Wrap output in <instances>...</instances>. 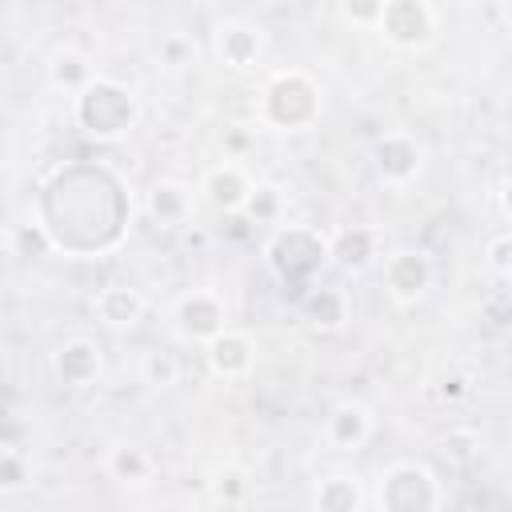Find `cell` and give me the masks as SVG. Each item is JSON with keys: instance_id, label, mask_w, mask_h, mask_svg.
<instances>
[{"instance_id": "obj_1", "label": "cell", "mask_w": 512, "mask_h": 512, "mask_svg": "<svg viewBox=\"0 0 512 512\" xmlns=\"http://www.w3.org/2000/svg\"><path fill=\"white\" fill-rule=\"evenodd\" d=\"M76 124L96 136V140H116L136 124V96L112 80V76H92L76 96H72Z\"/></svg>"}, {"instance_id": "obj_2", "label": "cell", "mask_w": 512, "mask_h": 512, "mask_svg": "<svg viewBox=\"0 0 512 512\" xmlns=\"http://www.w3.org/2000/svg\"><path fill=\"white\" fill-rule=\"evenodd\" d=\"M320 116V88L312 84L308 72L284 68L268 80L264 100H260V120L276 132H300Z\"/></svg>"}, {"instance_id": "obj_3", "label": "cell", "mask_w": 512, "mask_h": 512, "mask_svg": "<svg viewBox=\"0 0 512 512\" xmlns=\"http://www.w3.org/2000/svg\"><path fill=\"white\" fill-rule=\"evenodd\" d=\"M380 512H436L440 484L424 464H392L380 480Z\"/></svg>"}, {"instance_id": "obj_4", "label": "cell", "mask_w": 512, "mask_h": 512, "mask_svg": "<svg viewBox=\"0 0 512 512\" xmlns=\"http://www.w3.org/2000/svg\"><path fill=\"white\" fill-rule=\"evenodd\" d=\"M372 28L396 48H424L440 28V12L428 0H384Z\"/></svg>"}, {"instance_id": "obj_5", "label": "cell", "mask_w": 512, "mask_h": 512, "mask_svg": "<svg viewBox=\"0 0 512 512\" xmlns=\"http://www.w3.org/2000/svg\"><path fill=\"white\" fill-rule=\"evenodd\" d=\"M176 324H180V332L188 340H204L208 344L212 336H220L228 328V308H224V300L216 292L192 288V292H184L176 300Z\"/></svg>"}, {"instance_id": "obj_6", "label": "cell", "mask_w": 512, "mask_h": 512, "mask_svg": "<svg viewBox=\"0 0 512 512\" xmlns=\"http://www.w3.org/2000/svg\"><path fill=\"white\" fill-rule=\"evenodd\" d=\"M212 44H216V60L224 68H236V72L256 68L260 56H264V32L256 24H248V20H224V24H216Z\"/></svg>"}, {"instance_id": "obj_7", "label": "cell", "mask_w": 512, "mask_h": 512, "mask_svg": "<svg viewBox=\"0 0 512 512\" xmlns=\"http://www.w3.org/2000/svg\"><path fill=\"white\" fill-rule=\"evenodd\" d=\"M372 160H376V172L384 184H408L416 172H420V160H424V148L408 136V132H384L376 144H372Z\"/></svg>"}, {"instance_id": "obj_8", "label": "cell", "mask_w": 512, "mask_h": 512, "mask_svg": "<svg viewBox=\"0 0 512 512\" xmlns=\"http://www.w3.org/2000/svg\"><path fill=\"white\" fill-rule=\"evenodd\" d=\"M428 284H432V264H428L424 252L400 248V252H392V256L384 260V288H388L392 300L408 304V300L424 296Z\"/></svg>"}, {"instance_id": "obj_9", "label": "cell", "mask_w": 512, "mask_h": 512, "mask_svg": "<svg viewBox=\"0 0 512 512\" xmlns=\"http://www.w3.org/2000/svg\"><path fill=\"white\" fill-rule=\"evenodd\" d=\"M200 192H204V200L216 212H228L232 216V212H244V204L252 196V180L244 176V168L236 160H224V164H216V168L204 172Z\"/></svg>"}, {"instance_id": "obj_10", "label": "cell", "mask_w": 512, "mask_h": 512, "mask_svg": "<svg viewBox=\"0 0 512 512\" xmlns=\"http://www.w3.org/2000/svg\"><path fill=\"white\" fill-rule=\"evenodd\" d=\"M204 352H208V368L220 376V380H240V376H248L252 372V340L244 336V332H232V328H224L220 336H212L208 344H204Z\"/></svg>"}, {"instance_id": "obj_11", "label": "cell", "mask_w": 512, "mask_h": 512, "mask_svg": "<svg viewBox=\"0 0 512 512\" xmlns=\"http://www.w3.org/2000/svg\"><path fill=\"white\" fill-rule=\"evenodd\" d=\"M324 436H328L332 448L356 452V448L372 436V412H368L360 400H340V404L328 412V420H324Z\"/></svg>"}, {"instance_id": "obj_12", "label": "cell", "mask_w": 512, "mask_h": 512, "mask_svg": "<svg viewBox=\"0 0 512 512\" xmlns=\"http://www.w3.org/2000/svg\"><path fill=\"white\" fill-rule=\"evenodd\" d=\"M148 216L160 228H188L192 224V188L180 180H156L148 192Z\"/></svg>"}, {"instance_id": "obj_13", "label": "cell", "mask_w": 512, "mask_h": 512, "mask_svg": "<svg viewBox=\"0 0 512 512\" xmlns=\"http://www.w3.org/2000/svg\"><path fill=\"white\" fill-rule=\"evenodd\" d=\"M56 376L72 388H84L100 376V348L92 340H68L56 348V360H52Z\"/></svg>"}, {"instance_id": "obj_14", "label": "cell", "mask_w": 512, "mask_h": 512, "mask_svg": "<svg viewBox=\"0 0 512 512\" xmlns=\"http://www.w3.org/2000/svg\"><path fill=\"white\" fill-rule=\"evenodd\" d=\"M300 312H304V320H308L312 328L336 332V328H344V320H348V296H344L340 288L308 284V292H304V300H300Z\"/></svg>"}, {"instance_id": "obj_15", "label": "cell", "mask_w": 512, "mask_h": 512, "mask_svg": "<svg viewBox=\"0 0 512 512\" xmlns=\"http://www.w3.org/2000/svg\"><path fill=\"white\" fill-rule=\"evenodd\" d=\"M360 504H364V488L348 472L324 476L312 492V512H360Z\"/></svg>"}, {"instance_id": "obj_16", "label": "cell", "mask_w": 512, "mask_h": 512, "mask_svg": "<svg viewBox=\"0 0 512 512\" xmlns=\"http://www.w3.org/2000/svg\"><path fill=\"white\" fill-rule=\"evenodd\" d=\"M96 316L104 320V324H112V328H128V324H136L140 316H144V296L136 292V288H124V284H108V288H100L96 292Z\"/></svg>"}, {"instance_id": "obj_17", "label": "cell", "mask_w": 512, "mask_h": 512, "mask_svg": "<svg viewBox=\"0 0 512 512\" xmlns=\"http://www.w3.org/2000/svg\"><path fill=\"white\" fill-rule=\"evenodd\" d=\"M376 252V236L368 228H344L328 240V256L340 264V268H364Z\"/></svg>"}, {"instance_id": "obj_18", "label": "cell", "mask_w": 512, "mask_h": 512, "mask_svg": "<svg viewBox=\"0 0 512 512\" xmlns=\"http://www.w3.org/2000/svg\"><path fill=\"white\" fill-rule=\"evenodd\" d=\"M108 472H112L116 480H124V484H144L148 472H152V460H148L144 448L124 444V448H112V452H108Z\"/></svg>"}, {"instance_id": "obj_19", "label": "cell", "mask_w": 512, "mask_h": 512, "mask_svg": "<svg viewBox=\"0 0 512 512\" xmlns=\"http://www.w3.org/2000/svg\"><path fill=\"white\" fill-rule=\"evenodd\" d=\"M92 76H96V72L88 68V60H84L80 52H60V56L52 60V84L64 88V92H72V96H76Z\"/></svg>"}, {"instance_id": "obj_20", "label": "cell", "mask_w": 512, "mask_h": 512, "mask_svg": "<svg viewBox=\"0 0 512 512\" xmlns=\"http://www.w3.org/2000/svg\"><path fill=\"white\" fill-rule=\"evenodd\" d=\"M12 248H16V256H44V252H52V240H48V232H44V224L36 220V224H16L12 228Z\"/></svg>"}, {"instance_id": "obj_21", "label": "cell", "mask_w": 512, "mask_h": 512, "mask_svg": "<svg viewBox=\"0 0 512 512\" xmlns=\"http://www.w3.org/2000/svg\"><path fill=\"white\" fill-rule=\"evenodd\" d=\"M144 380L148 384H156V388H168V384H176L180 380V360L172 356V352H148L144 356Z\"/></svg>"}, {"instance_id": "obj_22", "label": "cell", "mask_w": 512, "mask_h": 512, "mask_svg": "<svg viewBox=\"0 0 512 512\" xmlns=\"http://www.w3.org/2000/svg\"><path fill=\"white\" fill-rule=\"evenodd\" d=\"M276 212H280V192H276V184H252V196H248V204H244V216H248V220H276Z\"/></svg>"}, {"instance_id": "obj_23", "label": "cell", "mask_w": 512, "mask_h": 512, "mask_svg": "<svg viewBox=\"0 0 512 512\" xmlns=\"http://www.w3.org/2000/svg\"><path fill=\"white\" fill-rule=\"evenodd\" d=\"M160 60H164L168 68L192 64V40H184V36H164V40H160Z\"/></svg>"}, {"instance_id": "obj_24", "label": "cell", "mask_w": 512, "mask_h": 512, "mask_svg": "<svg viewBox=\"0 0 512 512\" xmlns=\"http://www.w3.org/2000/svg\"><path fill=\"white\" fill-rule=\"evenodd\" d=\"M508 248H512L508 232H496V236H492V244H488V264H492V272H496L500 280L508 276Z\"/></svg>"}, {"instance_id": "obj_25", "label": "cell", "mask_w": 512, "mask_h": 512, "mask_svg": "<svg viewBox=\"0 0 512 512\" xmlns=\"http://www.w3.org/2000/svg\"><path fill=\"white\" fill-rule=\"evenodd\" d=\"M0 484H4V488H20V484H24V460H20V456L0 452Z\"/></svg>"}, {"instance_id": "obj_26", "label": "cell", "mask_w": 512, "mask_h": 512, "mask_svg": "<svg viewBox=\"0 0 512 512\" xmlns=\"http://www.w3.org/2000/svg\"><path fill=\"white\" fill-rule=\"evenodd\" d=\"M380 4H384V0H380ZM380 4H344V16H348L352 24H376Z\"/></svg>"}, {"instance_id": "obj_27", "label": "cell", "mask_w": 512, "mask_h": 512, "mask_svg": "<svg viewBox=\"0 0 512 512\" xmlns=\"http://www.w3.org/2000/svg\"><path fill=\"white\" fill-rule=\"evenodd\" d=\"M216 492H220V496H228V500H236V496H244V480H240V472H228V476H220V484H216Z\"/></svg>"}, {"instance_id": "obj_28", "label": "cell", "mask_w": 512, "mask_h": 512, "mask_svg": "<svg viewBox=\"0 0 512 512\" xmlns=\"http://www.w3.org/2000/svg\"><path fill=\"white\" fill-rule=\"evenodd\" d=\"M440 392H444V396H452V400H456V396H464V392H468V380H464V376H448V380H444V388H440Z\"/></svg>"}, {"instance_id": "obj_29", "label": "cell", "mask_w": 512, "mask_h": 512, "mask_svg": "<svg viewBox=\"0 0 512 512\" xmlns=\"http://www.w3.org/2000/svg\"><path fill=\"white\" fill-rule=\"evenodd\" d=\"M180 232H184V248H192V244H196V248H204V244H208V232H200V228H192V224H188V228H180Z\"/></svg>"}, {"instance_id": "obj_30", "label": "cell", "mask_w": 512, "mask_h": 512, "mask_svg": "<svg viewBox=\"0 0 512 512\" xmlns=\"http://www.w3.org/2000/svg\"><path fill=\"white\" fill-rule=\"evenodd\" d=\"M224 136H228V144H232V148H236V152H244V144H248V140H244V136H240V132H224Z\"/></svg>"}, {"instance_id": "obj_31", "label": "cell", "mask_w": 512, "mask_h": 512, "mask_svg": "<svg viewBox=\"0 0 512 512\" xmlns=\"http://www.w3.org/2000/svg\"><path fill=\"white\" fill-rule=\"evenodd\" d=\"M76 512H88V508H76Z\"/></svg>"}]
</instances>
